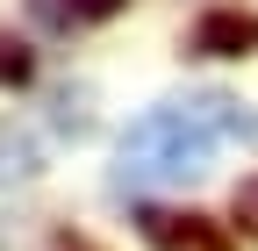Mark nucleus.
Wrapping results in <instances>:
<instances>
[{
  "mask_svg": "<svg viewBox=\"0 0 258 251\" xmlns=\"http://www.w3.org/2000/svg\"><path fill=\"white\" fill-rule=\"evenodd\" d=\"M208 158H215L208 122L179 101V108H151V115H137V122L122 130V144H115V179H122V186H186V179L208 172Z\"/></svg>",
  "mask_w": 258,
  "mask_h": 251,
  "instance_id": "1",
  "label": "nucleus"
},
{
  "mask_svg": "<svg viewBox=\"0 0 258 251\" xmlns=\"http://www.w3.org/2000/svg\"><path fill=\"white\" fill-rule=\"evenodd\" d=\"M137 230L151 251H230V237H222L215 223H201V215H165V208H144Z\"/></svg>",
  "mask_w": 258,
  "mask_h": 251,
  "instance_id": "2",
  "label": "nucleus"
},
{
  "mask_svg": "<svg viewBox=\"0 0 258 251\" xmlns=\"http://www.w3.org/2000/svg\"><path fill=\"white\" fill-rule=\"evenodd\" d=\"M194 50L201 57H244V50H258V15L208 8L201 22H194Z\"/></svg>",
  "mask_w": 258,
  "mask_h": 251,
  "instance_id": "3",
  "label": "nucleus"
},
{
  "mask_svg": "<svg viewBox=\"0 0 258 251\" xmlns=\"http://www.w3.org/2000/svg\"><path fill=\"white\" fill-rule=\"evenodd\" d=\"M186 108L208 122L215 144H222V137H230V144H258V115H244L237 101H222V93H201V101H186Z\"/></svg>",
  "mask_w": 258,
  "mask_h": 251,
  "instance_id": "4",
  "label": "nucleus"
},
{
  "mask_svg": "<svg viewBox=\"0 0 258 251\" xmlns=\"http://www.w3.org/2000/svg\"><path fill=\"white\" fill-rule=\"evenodd\" d=\"M0 79H29V57L15 43H0Z\"/></svg>",
  "mask_w": 258,
  "mask_h": 251,
  "instance_id": "5",
  "label": "nucleus"
},
{
  "mask_svg": "<svg viewBox=\"0 0 258 251\" xmlns=\"http://www.w3.org/2000/svg\"><path fill=\"white\" fill-rule=\"evenodd\" d=\"M237 215H244V230H258V186H244V194H237Z\"/></svg>",
  "mask_w": 258,
  "mask_h": 251,
  "instance_id": "6",
  "label": "nucleus"
},
{
  "mask_svg": "<svg viewBox=\"0 0 258 251\" xmlns=\"http://www.w3.org/2000/svg\"><path fill=\"white\" fill-rule=\"evenodd\" d=\"M72 8H79L86 22H101V15H115V8H122V0H72Z\"/></svg>",
  "mask_w": 258,
  "mask_h": 251,
  "instance_id": "7",
  "label": "nucleus"
}]
</instances>
